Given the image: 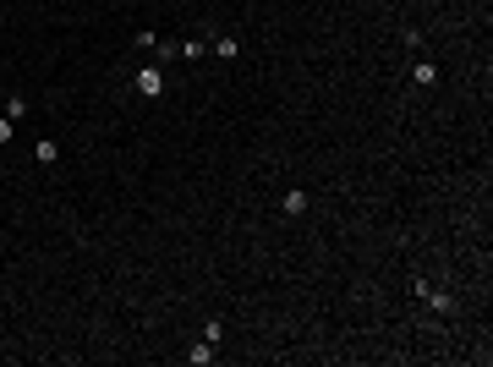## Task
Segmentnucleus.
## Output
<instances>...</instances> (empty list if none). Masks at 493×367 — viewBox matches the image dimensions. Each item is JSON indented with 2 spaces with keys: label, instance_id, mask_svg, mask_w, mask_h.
Wrapping results in <instances>:
<instances>
[{
  "label": "nucleus",
  "instance_id": "0eeeda50",
  "mask_svg": "<svg viewBox=\"0 0 493 367\" xmlns=\"http://www.w3.org/2000/svg\"><path fill=\"white\" fill-rule=\"evenodd\" d=\"M285 214H307V192H285Z\"/></svg>",
  "mask_w": 493,
  "mask_h": 367
},
{
  "label": "nucleus",
  "instance_id": "423d86ee",
  "mask_svg": "<svg viewBox=\"0 0 493 367\" xmlns=\"http://www.w3.org/2000/svg\"><path fill=\"white\" fill-rule=\"evenodd\" d=\"M22 115H28V99L11 93V99H6V121H22Z\"/></svg>",
  "mask_w": 493,
  "mask_h": 367
},
{
  "label": "nucleus",
  "instance_id": "7ed1b4c3",
  "mask_svg": "<svg viewBox=\"0 0 493 367\" xmlns=\"http://www.w3.org/2000/svg\"><path fill=\"white\" fill-rule=\"evenodd\" d=\"M187 362H192V367H209L214 362V340H198V346L187 351Z\"/></svg>",
  "mask_w": 493,
  "mask_h": 367
},
{
  "label": "nucleus",
  "instance_id": "f257e3e1",
  "mask_svg": "<svg viewBox=\"0 0 493 367\" xmlns=\"http://www.w3.org/2000/svg\"><path fill=\"white\" fill-rule=\"evenodd\" d=\"M132 93H138V99H159V93H165V66H159V61L138 66V72H132Z\"/></svg>",
  "mask_w": 493,
  "mask_h": 367
},
{
  "label": "nucleus",
  "instance_id": "20e7f679",
  "mask_svg": "<svg viewBox=\"0 0 493 367\" xmlns=\"http://www.w3.org/2000/svg\"><path fill=\"white\" fill-rule=\"evenodd\" d=\"M411 82H417V88H433V82H438V66H433V61H417Z\"/></svg>",
  "mask_w": 493,
  "mask_h": 367
},
{
  "label": "nucleus",
  "instance_id": "1a4fd4ad",
  "mask_svg": "<svg viewBox=\"0 0 493 367\" xmlns=\"http://www.w3.org/2000/svg\"><path fill=\"white\" fill-rule=\"evenodd\" d=\"M11 138H17V121H6V115H0V148L11 143Z\"/></svg>",
  "mask_w": 493,
  "mask_h": 367
},
{
  "label": "nucleus",
  "instance_id": "f03ea898",
  "mask_svg": "<svg viewBox=\"0 0 493 367\" xmlns=\"http://www.w3.org/2000/svg\"><path fill=\"white\" fill-rule=\"evenodd\" d=\"M33 159H39L44 170H50V164L61 159V143H55V138H39V143H33Z\"/></svg>",
  "mask_w": 493,
  "mask_h": 367
},
{
  "label": "nucleus",
  "instance_id": "39448f33",
  "mask_svg": "<svg viewBox=\"0 0 493 367\" xmlns=\"http://www.w3.org/2000/svg\"><path fill=\"white\" fill-rule=\"evenodd\" d=\"M209 50L219 55V61H236V50H241V44H236V39H209Z\"/></svg>",
  "mask_w": 493,
  "mask_h": 367
},
{
  "label": "nucleus",
  "instance_id": "6e6552de",
  "mask_svg": "<svg viewBox=\"0 0 493 367\" xmlns=\"http://www.w3.org/2000/svg\"><path fill=\"white\" fill-rule=\"evenodd\" d=\"M132 44H138V50H148V55H154V44H159V33H154V28H142L138 39H132Z\"/></svg>",
  "mask_w": 493,
  "mask_h": 367
}]
</instances>
